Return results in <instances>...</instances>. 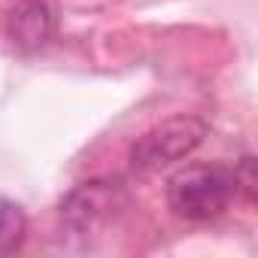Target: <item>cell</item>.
I'll list each match as a JSON object with an SVG mask.
<instances>
[{
	"label": "cell",
	"mask_w": 258,
	"mask_h": 258,
	"mask_svg": "<svg viewBox=\"0 0 258 258\" xmlns=\"http://www.w3.org/2000/svg\"><path fill=\"white\" fill-rule=\"evenodd\" d=\"M121 204V188L118 182L109 179H91L76 185L64 201H61V222L76 231H88L97 222L109 219L112 210Z\"/></svg>",
	"instance_id": "cell-3"
},
{
	"label": "cell",
	"mask_w": 258,
	"mask_h": 258,
	"mask_svg": "<svg viewBox=\"0 0 258 258\" xmlns=\"http://www.w3.org/2000/svg\"><path fill=\"white\" fill-rule=\"evenodd\" d=\"M207 131H210L207 121L198 115H173V118L149 127L143 137H137V143L127 152V164L140 176L155 173V170L191 155L204 143Z\"/></svg>",
	"instance_id": "cell-2"
},
{
	"label": "cell",
	"mask_w": 258,
	"mask_h": 258,
	"mask_svg": "<svg viewBox=\"0 0 258 258\" xmlns=\"http://www.w3.org/2000/svg\"><path fill=\"white\" fill-rule=\"evenodd\" d=\"M25 231H28V216L25 210L0 195V255H10L22 246L25 240Z\"/></svg>",
	"instance_id": "cell-5"
},
{
	"label": "cell",
	"mask_w": 258,
	"mask_h": 258,
	"mask_svg": "<svg viewBox=\"0 0 258 258\" xmlns=\"http://www.w3.org/2000/svg\"><path fill=\"white\" fill-rule=\"evenodd\" d=\"M237 167L231 164H188L167 179V207L185 222H207L222 216L237 198Z\"/></svg>",
	"instance_id": "cell-1"
},
{
	"label": "cell",
	"mask_w": 258,
	"mask_h": 258,
	"mask_svg": "<svg viewBox=\"0 0 258 258\" xmlns=\"http://www.w3.org/2000/svg\"><path fill=\"white\" fill-rule=\"evenodd\" d=\"M55 28V16L46 0H16L7 10V37L13 49L31 55L40 52Z\"/></svg>",
	"instance_id": "cell-4"
}]
</instances>
